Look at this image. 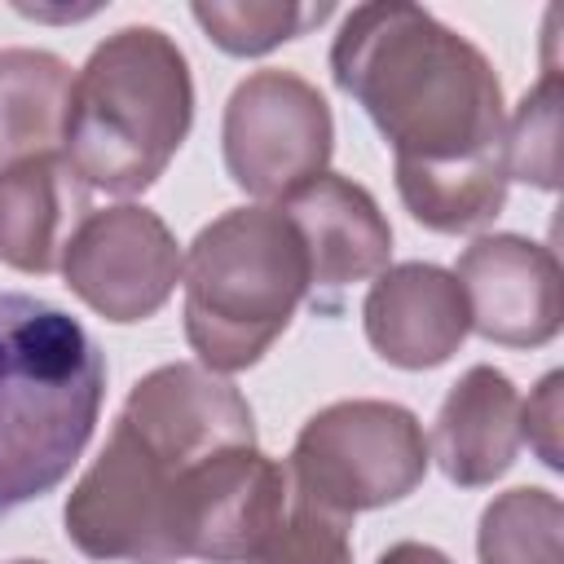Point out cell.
<instances>
[{"label": "cell", "instance_id": "20", "mask_svg": "<svg viewBox=\"0 0 564 564\" xmlns=\"http://www.w3.org/2000/svg\"><path fill=\"white\" fill-rule=\"evenodd\" d=\"M251 564H352L348 520L317 511L291 494L282 524L264 538V546L251 555Z\"/></svg>", "mask_w": 564, "mask_h": 564}, {"label": "cell", "instance_id": "2", "mask_svg": "<svg viewBox=\"0 0 564 564\" xmlns=\"http://www.w3.org/2000/svg\"><path fill=\"white\" fill-rule=\"evenodd\" d=\"M101 388V348L70 313L0 291V516L66 480L93 436Z\"/></svg>", "mask_w": 564, "mask_h": 564}, {"label": "cell", "instance_id": "17", "mask_svg": "<svg viewBox=\"0 0 564 564\" xmlns=\"http://www.w3.org/2000/svg\"><path fill=\"white\" fill-rule=\"evenodd\" d=\"M564 507L546 489H511L480 516V564H564Z\"/></svg>", "mask_w": 564, "mask_h": 564}, {"label": "cell", "instance_id": "18", "mask_svg": "<svg viewBox=\"0 0 564 564\" xmlns=\"http://www.w3.org/2000/svg\"><path fill=\"white\" fill-rule=\"evenodd\" d=\"M507 181H529L538 189L560 185V70L546 66L542 84L524 93L502 128Z\"/></svg>", "mask_w": 564, "mask_h": 564}, {"label": "cell", "instance_id": "16", "mask_svg": "<svg viewBox=\"0 0 564 564\" xmlns=\"http://www.w3.org/2000/svg\"><path fill=\"white\" fill-rule=\"evenodd\" d=\"M507 163H463V167H397V189L410 216L436 234H467L489 225L507 203Z\"/></svg>", "mask_w": 564, "mask_h": 564}, {"label": "cell", "instance_id": "7", "mask_svg": "<svg viewBox=\"0 0 564 564\" xmlns=\"http://www.w3.org/2000/svg\"><path fill=\"white\" fill-rule=\"evenodd\" d=\"M291 507L286 471L256 445L220 449L176 476L167 494V551L172 564H251L264 538Z\"/></svg>", "mask_w": 564, "mask_h": 564}, {"label": "cell", "instance_id": "22", "mask_svg": "<svg viewBox=\"0 0 564 564\" xmlns=\"http://www.w3.org/2000/svg\"><path fill=\"white\" fill-rule=\"evenodd\" d=\"M379 564H449L436 546H423V542H397L379 555Z\"/></svg>", "mask_w": 564, "mask_h": 564}, {"label": "cell", "instance_id": "4", "mask_svg": "<svg viewBox=\"0 0 564 564\" xmlns=\"http://www.w3.org/2000/svg\"><path fill=\"white\" fill-rule=\"evenodd\" d=\"M185 339L207 370L256 366L308 295V260L282 207H238L212 220L181 260Z\"/></svg>", "mask_w": 564, "mask_h": 564}, {"label": "cell", "instance_id": "11", "mask_svg": "<svg viewBox=\"0 0 564 564\" xmlns=\"http://www.w3.org/2000/svg\"><path fill=\"white\" fill-rule=\"evenodd\" d=\"M282 216L300 234L308 260V291L317 304H335L344 286L388 269L392 229L379 203L348 176L322 172L304 181L295 194L282 198Z\"/></svg>", "mask_w": 564, "mask_h": 564}, {"label": "cell", "instance_id": "15", "mask_svg": "<svg viewBox=\"0 0 564 564\" xmlns=\"http://www.w3.org/2000/svg\"><path fill=\"white\" fill-rule=\"evenodd\" d=\"M70 66L40 48L0 53V172L40 154H57L66 106H70Z\"/></svg>", "mask_w": 564, "mask_h": 564}, {"label": "cell", "instance_id": "8", "mask_svg": "<svg viewBox=\"0 0 564 564\" xmlns=\"http://www.w3.org/2000/svg\"><path fill=\"white\" fill-rule=\"evenodd\" d=\"M115 427L150 458V467L167 480V494L194 463L220 449L256 445V419L242 392L225 375L194 361L150 370L128 392Z\"/></svg>", "mask_w": 564, "mask_h": 564}, {"label": "cell", "instance_id": "21", "mask_svg": "<svg viewBox=\"0 0 564 564\" xmlns=\"http://www.w3.org/2000/svg\"><path fill=\"white\" fill-rule=\"evenodd\" d=\"M560 375H546L538 392L520 405V436H529L546 467H560Z\"/></svg>", "mask_w": 564, "mask_h": 564}, {"label": "cell", "instance_id": "12", "mask_svg": "<svg viewBox=\"0 0 564 564\" xmlns=\"http://www.w3.org/2000/svg\"><path fill=\"white\" fill-rule=\"evenodd\" d=\"M366 339L375 352L401 370L441 366L458 352L467 326V300L454 273L436 264H397L383 269L366 295Z\"/></svg>", "mask_w": 564, "mask_h": 564}, {"label": "cell", "instance_id": "14", "mask_svg": "<svg viewBox=\"0 0 564 564\" xmlns=\"http://www.w3.org/2000/svg\"><path fill=\"white\" fill-rule=\"evenodd\" d=\"M520 449V397L511 379L494 366H471L445 397L427 458L441 463V471L454 485H489L498 480Z\"/></svg>", "mask_w": 564, "mask_h": 564}, {"label": "cell", "instance_id": "10", "mask_svg": "<svg viewBox=\"0 0 564 564\" xmlns=\"http://www.w3.org/2000/svg\"><path fill=\"white\" fill-rule=\"evenodd\" d=\"M454 282L467 300V326L494 344L538 348L555 339L564 322L560 260L542 242L485 234L458 256Z\"/></svg>", "mask_w": 564, "mask_h": 564}, {"label": "cell", "instance_id": "6", "mask_svg": "<svg viewBox=\"0 0 564 564\" xmlns=\"http://www.w3.org/2000/svg\"><path fill=\"white\" fill-rule=\"evenodd\" d=\"M330 106L295 70L247 75L225 106V167L251 198H286L326 172Z\"/></svg>", "mask_w": 564, "mask_h": 564}, {"label": "cell", "instance_id": "19", "mask_svg": "<svg viewBox=\"0 0 564 564\" xmlns=\"http://www.w3.org/2000/svg\"><path fill=\"white\" fill-rule=\"evenodd\" d=\"M194 22L234 57L269 53L282 40L304 35L313 22L330 13V4H229V0H198Z\"/></svg>", "mask_w": 564, "mask_h": 564}, {"label": "cell", "instance_id": "13", "mask_svg": "<svg viewBox=\"0 0 564 564\" xmlns=\"http://www.w3.org/2000/svg\"><path fill=\"white\" fill-rule=\"evenodd\" d=\"M88 185L62 154H40L0 172V260L22 273L62 269L66 242L84 225Z\"/></svg>", "mask_w": 564, "mask_h": 564}, {"label": "cell", "instance_id": "5", "mask_svg": "<svg viewBox=\"0 0 564 564\" xmlns=\"http://www.w3.org/2000/svg\"><path fill=\"white\" fill-rule=\"evenodd\" d=\"M427 471L419 419L392 401H335L317 410L291 449V494L317 511L352 520L401 502Z\"/></svg>", "mask_w": 564, "mask_h": 564}, {"label": "cell", "instance_id": "3", "mask_svg": "<svg viewBox=\"0 0 564 564\" xmlns=\"http://www.w3.org/2000/svg\"><path fill=\"white\" fill-rule=\"evenodd\" d=\"M194 123L185 53L159 26L106 35L70 84L62 159L88 189L141 194L163 176Z\"/></svg>", "mask_w": 564, "mask_h": 564}, {"label": "cell", "instance_id": "9", "mask_svg": "<svg viewBox=\"0 0 564 564\" xmlns=\"http://www.w3.org/2000/svg\"><path fill=\"white\" fill-rule=\"evenodd\" d=\"M66 286L110 322L159 313L181 278V251L150 207L88 212L62 256Z\"/></svg>", "mask_w": 564, "mask_h": 564}, {"label": "cell", "instance_id": "1", "mask_svg": "<svg viewBox=\"0 0 564 564\" xmlns=\"http://www.w3.org/2000/svg\"><path fill=\"white\" fill-rule=\"evenodd\" d=\"M335 84L370 115L397 167L502 159V88L489 57L419 4H361L330 48Z\"/></svg>", "mask_w": 564, "mask_h": 564}, {"label": "cell", "instance_id": "23", "mask_svg": "<svg viewBox=\"0 0 564 564\" xmlns=\"http://www.w3.org/2000/svg\"><path fill=\"white\" fill-rule=\"evenodd\" d=\"M18 564H31V560H18Z\"/></svg>", "mask_w": 564, "mask_h": 564}]
</instances>
